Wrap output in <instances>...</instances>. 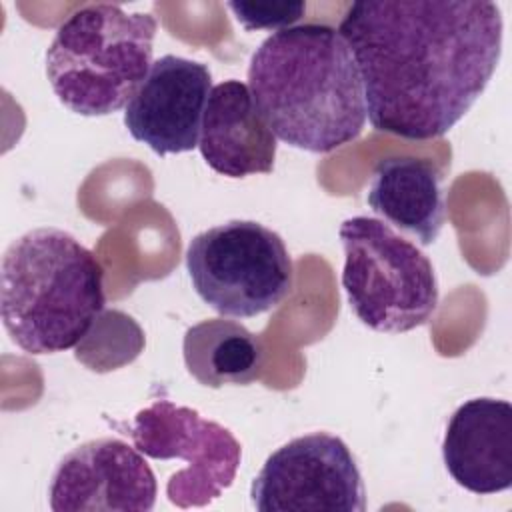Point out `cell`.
I'll list each match as a JSON object with an SVG mask.
<instances>
[{"label":"cell","instance_id":"obj_1","mask_svg":"<svg viewBox=\"0 0 512 512\" xmlns=\"http://www.w3.org/2000/svg\"><path fill=\"white\" fill-rule=\"evenodd\" d=\"M338 32L360 70L370 124L406 140L446 134L488 86L502 54L494 2L368 0Z\"/></svg>","mask_w":512,"mask_h":512},{"label":"cell","instance_id":"obj_11","mask_svg":"<svg viewBox=\"0 0 512 512\" xmlns=\"http://www.w3.org/2000/svg\"><path fill=\"white\" fill-rule=\"evenodd\" d=\"M452 480L474 494L512 486V406L496 398H472L456 408L442 440Z\"/></svg>","mask_w":512,"mask_h":512},{"label":"cell","instance_id":"obj_3","mask_svg":"<svg viewBox=\"0 0 512 512\" xmlns=\"http://www.w3.org/2000/svg\"><path fill=\"white\" fill-rule=\"evenodd\" d=\"M104 268L72 234L42 226L16 238L2 256L0 314L24 352L74 348L102 314Z\"/></svg>","mask_w":512,"mask_h":512},{"label":"cell","instance_id":"obj_4","mask_svg":"<svg viewBox=\"0 0 512 512\" xmlns=\"http://www.w3.org/2000/svg\"><path fill=\"white\" fill-rule=\"evenodd\" d=\"M158 22L118 4H86L56 30L46 50V76L58 100L80 116L124 108L152 68Z\"/></svg>","mask_w":512,"mask_h":512},{"label":"cell","instance_id":"obj_5","mask_svg":"<svg viewBox=\"0 0 512 512\" xmlns=\"http://www.w3.org/2000/svg\"><path fill=\"white\" fill-rule=\"evenodd\" d=\"M338 236L344 248L342 286L362 324L400 334L432 318L438 280L430 258L416 244L368 216L344 220Z\"/></svg>","mask_w":512,"mask_h":512},{"label":"cell","instance_id":"obj_7","mask_svg":"<svg viewBox=\"0 0 512 512\" xmlns=\"http://www.w3.org/2000/svg\"><path fill=\"white\" fill-rule=\"evenodd\" d=\"M130 436L148 458H180L188 464L166 484V496L178 508L212 504L232 486L242 460L240 442L228 428L166 398L134 416Z\"/></svg>","mask_w":512,"mask_h":512},{"label":"cell","instance_id":"obj_8","mask_svg":"<svg viewBox=\"0 0 512 512\" xmlns=\"http://www.w3.org/2000/svg\"><path fill=\"white\" fill-rule=\"evenodd\" d=\"M258 512H364L366 490L346 442L328 432L274 450L250 488Z\"/></svg>","mask_w":512,"mask_h":512},{"label":"cell","instance_id":"obj_2","mask_svg":"<svg viewBox=\"0 0 512 512\" xmlns=\"http://www.w3.org/2000/svg\"><path fill=\"white\" fill-rule=\"evenodd\" d=\"M248 88L274 136L306 152L350 144L368 118L354 54L328 24L272 32L252 54Z\"/></svg>","mask_w":512,"mask_h":512},{"label":"cell","instance_id":"obj_14","mask_svg":"<svg viewBox=\"0 0 512 512\" xmlns=\"http://www.w3.org/2000/svg\"><path fill=\"white\" fill-rule=\"evenodd\" d=\"M182 352L188 372L208 388L254 382L264 356L256 334L224 318L202 320L188 328Z\"/></svg>","mask_w":512,"mask_h":512},{"label":"cell","instance_id":"obj_9","mask_svg":"<svg viewBox=\"0 0 512 512\" xmlns=\"http://www.w3.org/2000/svg\"><path fill=\"white\" fill-rule=\"evenodd\" d=\"M158 484L142 452L118 438H96L70 450L50 482L54 512H148Z\"/></svg>","mask_w":512,"mask_h":512},{"label":"cell","instance_id":"obj_15","mask_svg":"<svg viewBox=\"0 0 512 512\" xmlns=\"http://www.w3.org/2000/svg\"><path fill=\"white\" fill-rule=\"evenodd\" d=\"M238 24L246 30H282L298 22L306 12V2H228Z\"/></svg>","mask_w":512,"mask_h":512},{"label":"cell","instance_id":"obj_13","mask_svg":"<svg viewBox=\"0 0 512 512\" xmlns=\"http://www.w3.org/2000/svg\"><path fill=\"white\" fill-rule=\"evenodd\" d=\"M442 180V172L430 160L382 158L372 172L366 202L386 222L430 246L446 220Z\"/></svg>","mask_w":512,"mask_h":512},{"label":"cell","instance_id":"obj_10","mask_svg":"<svg viewBox=\"0 0 512 512\" xmlns=\"http://www.w3.org/2000/svg\"><path fill=\"white\" fill-rule=\"evenodd\" d=\"M212 90L206 64L166 54L152 62L146 80L126 104L124 126L154 154H182L198 146Z\"/></svg>","mask_w":512,"mask_h":512},{"label":"cell","instance_id":"obj_6","mask_svg":"<svg viewBox=\"0 0 512 512\" xmlns=\"http://www.w3.org/2000/svg\"><path fill=\"white\" fill-rule=\"evenodd\" d=\"M186 268L196 294L230 318L264 314L294 286L284 240L254 220H230L196 234L186 250Z\"/></svg>","mask_w":512,"mask_h":512},{"label":"cell","instance_id":"obj_12","mask_svg":"<svg viewBox=\"0 0 512 512\" xmlns=\"http://www.w3.org/2000/svg\"><path fill=\"white\" fill-rule=\"evenodd\" d=\"M198 148L206 164L228 178L268 174L276 160V136L240 80L212 86Z\"/></svg>","mask_w":512,"mask_h":512}]
</instances>
